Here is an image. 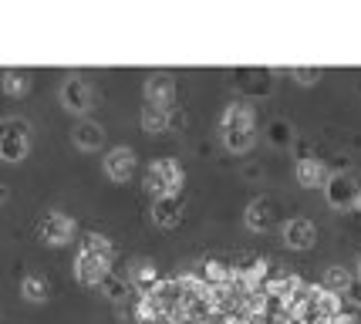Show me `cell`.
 I'll return each instance as SVG.
<instances>
[{
    "instance_id": "obj_1",
    "label": "cell",
    "mask_w": 361,
    "mask_h": 324,
    "mask_svg": "<svg viewBox=\"0 0 361 324\" xmlns=\"http://www.w3.org/2000/svg\"><path fill=\"white\" fill-rule=\"evenodd\" d=\"M220 139L230 152H247L257 139V112L253 102H233L223 112L220 122Z\"/></svg>"
},
{
    "instance_id": "obj_2",
    "label": "cell",
    "mask_w": 361,
    "mask_h": 324,
    "mask_svg": "<svg viewBox=\"0 0 361 324\" xmlns=\"http://www.w3.org/2000/svg\"><path fill=\"white\" fill-rule=\"evenodd\" d=\"M31 149V125L27 119H0V159L4 162H20Z\"/></svg>"
},
{
    "instance_id": "obj_3",
    "label": "cell",
    "mask_w": 361,
    "mask_h": 324,
    "mask_svg": "<svg viewBox=\"0 0 361 324\" xmlns=\"http://www.w3.org/2000/svg\"><path fill=\"white\" fill-rule=\"evenodd\" d=\"M183 166L176 162V159H156L149 172H145V186H149V193L162 200V196H179V189H183Z\"/></svg>"
},
{
    "instance_id": "obj_4",
    "label": "cell",
    "mask_w": 361,
    "mask_h": 324,
    "mask_svg": "<svg viewBox=\"0 0 361 324\" xmlns=\"http://www.w3.org/2000/svg\"><path fill=\"white\" fill-rule=\"evenodd\" d=\"M358 193H361V183L351 176V172H334L328 183H324V196L334 210H351L358 206Z\"/></svg>"
},
{
    "instance_id": "obj_5",
    "label": "cell",
    "mask_w": 361,
    "mask_h": 324,
    "mask_svg": "<svg viewBox=\"0 0 361 324\" xmlns=\"http://www.w3.org/2000/svg\"><path fill=\"white\" fill-rule=\"evenodd\" d=\"M75 274H78L81 284L88 287H98L102 280L111 274V257H102V253H88V250H78V260H75Z\"/></svg>"
},
{
    "instance_id": "obj_6",
    "label": "cell",
    "mask_w": 361,
    "mask_h": 324,
    "mask_svg": "<svg viewBox=\"0 0 361 324\" xmlns=\"http://www.w3.org/2000/svg\"><path fill=\"white\" fill-rule=\"evenodd\" d=\"M37 233H41V240H44V244L61 247V244L71 240V233H75V220H71V216H64V213H58V210H51V213H44Z\"/></svg>"
},
{
    "instance_id": "obj_7",
    "label": "cell",
    "mask_w": 361,
    "mask_h": 324,
    "mask_svg": "<svg viewBox=\"0 0 361 324\" xmlns=\"http://www.w3.org/2000/svg\"><path fill=\"white\" fill-rule=\"evenodd\" d=\"M283 244L290 250H311L317 244V227L307 216H290L283 223Z\"/></svg>"
},
{
    "instance_id": "obj_8",
    "label": "cell",
    "mask_w": 361,
    "mask_h": 324,
    "mask_svg": "<svg viewBox=\"0 0 361 324\" xmlns=\"http://www.w3.org/2000/svg\"><path fill=\"white\" fill-rule=\"evenodd\" d=\"M145 98L149 105H159V108H173L176 102V78L169 71H152L145 78Z\"/></svg>"
},
{
    "instance_id": "obj_9",
    "label": "cell",
    "mask_w": 361,
    "mask_h": 324,
    "mask_svg": "<svg viewBox=\"0 0 361 324\" xmlns=\"http://www.w3.org/2000/svg\"><path fill=\"white\" fill-rule=\"evenodd\" d=\"M61 105L68 108V112H85V108L92 105V85L78 75L64 78L61 81Z\"/></svg>"
},
{
    "instance_id": "obj_10",
    "label": "cell",
    "mask_w": 361,
    "mask_h": 324,
    "mask_svg": "<svg viewBox=\"0 0 361 324\" xmlns=\"http://www.w3.org/2000/svg\"><path fill=\"white\" fill-rule=\"evenodd\" d=\"M132 172H135V152H132L128 145H115V149L105 155V176L115 179V183H126Z\"/></svg>"
},
{
    "instance_id": "obj_11",
    "label": "cell",
    "mask_w": 361,
    "mask_h": 324,
    "mask_svg": "<svg viewBox=\"0 0 361 324\" xmlns=\"http://www.w3.org/2000/svg\"><path fill=\"white\" fill-rule=\"evenodd\" d=\"M274 203L267 200V196H257V200L247 206V213H243V220H247V227L257 233H267L270 227H274Z\"/></svg>"
},
{
    "instance_id": "obj_12",
    "label": "cell",
    "mask_w": 361,
    "mask_h": 324,
    "mask_svg": "<svg viewBox=\"0 0 361 324\" xmlns=\"http://www.w3.org/2000/svg\"><path fill=\"white\" fill-rule=\"evenodd\" d=\"M152 220H156V227H162V230L179 227V220H183V200H179V196H162V200H156L152 203Z\"/></svg>"
},
{
    "instance_id": "obj_13",
    "label": "cell",
    "mask_w": 361,
    "mask_h": 324,
    "mask_svg": "<svg viewBox=\"0 0 361 324\" xmlns=\"http://www.w3.org/2000/svg\"><path fill=\"white\" fill-rule=\"evenodd\" d=\"M294 176H298V183L304 186V189H317V186H324L331 179L328 166H324L321 159H300Z\"/></svg>"
},
{
    "instance_id": "obj_14",
    "label": "cell",
    "mask_w": 361,
    "mask_h": 324,
    "mask_svg": "<svg viewBox=\"0 0 361 324\" xmlns=\"http://www.w3.org/2000/svg\"><path fill=\"white\" fill-rule=\"evenodd\" d=\"M102 142H105V128L98 122H78V128H75V145L78 149H85V152H92V149H102Z\"/></svg>"
},
{
    "instance_id": "obj_15",
    "label": "cell",
    "mask_w": 361,
    "mask_h": 324,
    "mask_svg": "<svg viewBox=\"0 0 361 324\" xmlns=\"http://www.w3.org/2000/svg\"><path fill=\"white\" fill-rule=\"evenodd\" d=\"M132 287H139L142 294H152L156 291V284H159V274H156V267L149 260H139L135 267H132Z\"/></svg>"
},
{
    "instance_id": "obj_16",
    "label": "cell",
    "mask_w": 361,
    "mask_h": 324,
    "mask_svg": "<svg viewBox=\"0 0 361 324\" xmlns=\"http://www.w3.org/2000/svg\"><path fill=\"white\" fill-rule=\"evenodd\" d=\"M142 128L145 132H166L169 128V108H159L145 102V108H142Z\"/></svg>"
},
{
    "instance_id": "obj_17",
    "label": "cell",
    "mask_w": 361,
    "mask_h": 324,
    "mask_svg": "<svg viewBox=\"0 0 361 324\" xmlns=\"http://www.w3.org/2000/svg\"><path fill=\"white\" fill-rule=\"evenodd\" d=\"M351 284H355L351 270H345V267H328V270H324V284H321V287L341 297V294H345L348 287H351Z\"/></svg>"
},
{
    "instance_id": "obj_18",
    "label": "cell",
    "mask_w": 361,
    "mask_h": 324,
    "mask_svg": "<svg viewBox=\"0 0 361 324\" xmlns=\"http://www.w3.org/2000/svg\"><path fill=\"white\" fill-rule=\"evenodd\" d=\"M102 291H105V297H111V301H126L128 294H132V280L128 277H118V274H109V277L98 284Z\"/></svg>"
},
{
    "instance_id": "obj_19",
    "label": "cell",
    "mask_w": 361,
    "mask_h": 324,
    "mask_svg": "<svg viewBox=\"0 0 361 324\" xmlns=\"http://www.w3.org/2000/svg\"><path fill=\"white\" fill-rule=\"evenodd\" d=\"M20 294L27 301H34V304H41V301H47V280L41 274H27V277L20 280Z\"/></svg>"
},
{
    "instance_id": "obj_20",
    "label": "cell",
    "mask_w": 361,
    "mask_h": 324,
    "mask_svg": "<svg viewBox=\"0 0 361 324\" xmlns=\"http://www.w3.org/2000/svg\"><path fill=\"white\" fill-rule=\"evenodd\" d=\"M81 250H88V253H102V257H111V260H115V247H111L109 236H102V233H85Z\"/></svg>"
},
{
    "instance_id": "obj_21",
    "label": "cell",
    "mask_w": 361,
    "mask_h": 324,
    "mask_svg": "<svg viewBox=\"0 0 361 324\" xmlns=\"http://www.w3.org/2000/svg\"><path fill=\"white\" fill-rule=\"evenodd\" d=\"M267 139H270V145H290L294 142V128H290V122H283V119H274L267 125Z\"/></svg>"
},
{
    "instance_id": "obj_22",
    "label": "cell",
    "mask_w": 361,
    "mask_h": 324,
    "mask_svg": "<svg viewBox=\"0 0 361 324\" xmlns=\"http://www.w3.org/2000/svg\"><path fill=\"white\" fill-rule=\"evenodd\" d=\"M31 88V81L24 71H4V92L7 95H24Z\"/></svg>"
},
{
    "instance_id": "obj_23",
    "label": "cell",
    "mask_w": 361,
    "mask_h": 324,
    "mask_svg": "<svg viewBox=\"0 0 361 324\" xmlns=\"http://www.w3.org/2000/svg\"><path fill=\"white\" fill-rule=\"evenodd\" d=\"M240 78H270V71H236ZM243 92H257V95H267L270 92V81H240Z\"/></svg>"
},
{
    "instance_id": "obj_24",
    "label": "cell",
    "mask_w": 361,
    "mask_h": 324,
    "mask_svg": "<svg viewBox=\"0 0 361 324\" xmlns=\"http://www.w3.org/2000/svg\"><path fill=\"white\" fill-rule=\"evenodd\" d=\"M290 78H298L300 85H314L324 78V71L321 68H290Z\"/></svg>"
},
{
    "instance_id": "obj_25",
    "label": "cell",
    "mask_w": 361,
    "mask_h": 324,
    "mask_svg": "<svg viewBox=\"0 0 361 324\" xmlns=\"http://www.w3.org/2000/svg\"><path fill=\"white\" fill-rule=\"evenodd\" d=\"M341 297H348V301H351L355 308H361V280H355V284H351V287H348Z\"/></svg>"
},
{
    "instance_id": "obj_26",
    "label": "cell",
    "mask_w": 361,
    "mask_h": 324,
    "mask_svg": "<svg viewBox=\"0 0 361 324\" xmlns=\"http://www.w3.org/2000/svg\"><path fill=\"white\" fill-rule=\"evenodd\" d=\"M243 176H247V179H260L264 169H260V166H243Z\"/></svg>"
},
{
    "instance_id": "obj_27",
    "label": "cell",
    "mask_w": 361,
    "mask_h": 324,
    "mask_svg": "<svg viewBox=\"0 0 361 324\" xmlns=\"http://www.w3.org/2000/svg\"><path fill=\"white\" fill-rule=\"evenodd\" d=\"M4 200H7V186L0 183V203H4Z\"/></svg>"
},
{
    "instance_id": "obj_28",
    "label": "cell",
    "mask_w": 361,
    "mask_h": 324,
    "mask_svg": "<svg viewBox=\"0 0 361 324\" xmlns=\"http://www.w3.org/2000/svg\"><path fill=\"white\" fill-rule=\"evenodd\" d=\"M355 267H358V280H361V253H358V263H355Z\"/></svg>"
},
{
    "instance_id": "obj_29",
    "label": "cell",
    "mask_w": 361,
    "mask_h": 324,
    "mask_svg": "<svg viewBox=\"0 0 361 324\" xmlns=\"http://www.w3.org/2000/svg\"><path fill=\"white\" fill-rule=\"evenodd\" d=\"M358 213H361V193H358Z\"/></svg>"
}]
</instances>
